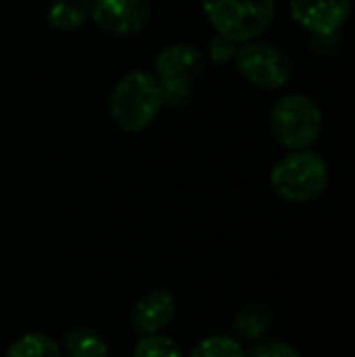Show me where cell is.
Here are the masks:
<instances>
[{
    "label": "cell",
    "mask_w": 355,
    "mask_h": 357,
    "mask_svg": "<svg viewBox=\"0 0 355 357\" xmlns=\"http://www.w3.org/2000/svg\"><path fill=\"white\" fill-rule=\"evenodd\" d=\"M234 61L241 75L262 90H280L293 77V63L289 54L272 42H243L236 48Z\"/></svg>",
    "instance_id": "5b68a950"
},
{
    "label": "cell",
    "mask_w": 355,
    "mask_h": 357,
    "mask_svg": "<svg viewBox=\"0 0 355 357\" xmlns=\"http://www.w3.org/2000/svg\"><path fill=\"white\" fill-rule=\"evenodd\" d=\"M188 357H245V349L234 337L213 335L199 341Z\"/></svg>",
    "instance_id": "5bb4252c"
},
{
    "label": "cell",
    "mask_w": 355,
    "mask_h": 357,
    "mask_svg": "<svg viewBox=\"0 0 355 357\" xmlns=\"http://www.w3.org/2000/svg\"><path fill=\"white\" fill-rule=\"evenodd\" d=\"M274 324V312L266 303H253L243 307L234 318V333L245 341H259Z\"/></svg>",
    "instance_id": "7c38bea8"
},
{
    "label": "cell",
    "mask_w": 355,
    "mask_h": 357,
    "mask_svg": "<svg viewBox=\"0 0 355 357\" xmlns=\"http://www.w3.org/2000/svg\"><path fill=\"white\" fill-rule=\"evenodd\" d=\"M203 10L213 29L236 42L257 40L274 21V0H203Z\"/></svg>",
    "instance_id": "3957f363"
},
{
    "label": "cell",
    "mask_w": 355,
    "mask_h": 357,
    "mask_svg": "<svg viewBox=\"0 0 355 357\" xmlns=\"http://www.w3.org/2000/svg\"><path fill=\"white\" fill-rule=\"evenodd\" d=\"M236 48H239L236 42H232V40H228V38H224V36L218 33L209 42V56L213 59V63L226 65V63H230L236 56Z\"/></svg>",
    "instance_id": "e0dca14e"
},
{
    "label": "cell",
    "mask_w": 355,
    "mask_h": 357,
    "mask_svg": "<svg viewBox=\"0 0 355 357\" xmlns=\"http://www.w3.org/2000/svg\"><path fill=\"white\" fill-rule=\"evenodd\" d=\"M205 71V54L197 44L176 42L155 56V75L165 86H190Z\"/></svg>",
    "instance_id": "52a82bcc"
},
{
    "label": "cell",
    "mask_w": 355,
    "mask_h": 357,
    "mask_svg": "<svg viewBox=\"0 0 355 357\" xmlns=\"http://www.w3.org/2000/svg\"><path fill=\"white\" fill-rule=\"evenodd\" d=\"M92 15V0H52L48 23L56 31H77Z\"/></svg>",
    "instance_id": "8fae6325"
},
{
    "label": "cell",
    "mask_w": 355,
    "mask_h": 357,
    "mask_svg": "<svg viewBox=\"0 0 355 357\" xmlns=\"http://www.w3.org/2000/svg\"><path fill=\"white\" fill-rule=\"evenodd\" d=\"M165 105L163 86L155 73L132 71L111 90L109 113L113 123L130 134L146 130Z\"/></svg>",
    "instance_id": "6da1fadb"
},
{
    "label": "cell",
    "mask_w": 355,
    "mask_h": 357,
    "mask_svg": "<svg viewBox=\"0 0 355 357\" xmlns=\"http://www.w3.org/2000/svg\"><path fill=\"white\" fill-rule=\"evenodd\" d=\"M322 111L305 94H287L270 111V130L289 151L312 149L322 134Z\"/></svg>",
    "instance_id": "277c9868"
},
{
    "label": "cell",
    "mask_w": 355,
    "mask_h": 357,
    "mask_svg": "<svg viewBox=\"0 0 355 357\" xmlns=\"http://www.w3.org/2000/svg\"><path fill=\"white\" fill-rule=\"evenodd\" d=\"M63 357H107L109 345L105 337L90 326H73L63 335Z\"/></svg>",
    "instance_id": "30bf717a"
},
{
    "label": "cell",
    "mask_w": 355,
    "mask_h": 357,
    "mask_svg": "<svg viewBox=\"0 0 355 357\" xmlns=\"http://www.w3.org/2000/svg\"><path fill=\"white\" fill-rule=\"evenodd\" d=\"M134 357H184V354L174 339L163 335H149L138 341Z\"/></svg>",
    "instance_id": "9a60e30c"
},
{
    "label": "cell",
    "mask_w": 355,
    "mask_h": 357,
    "mask_svg": "<svg viewBox=\"0 0 355 357\" xmlns=\"http://www.w3.org/2000/svg\"><path fill=\"white\" fill-rule=\"evenodd\" d=\"M245 357H301L299 351L287 343V341H259L249 351H245Z\"/></svg>",
    "instance_id": "2e32d148"
},
{
    "label": "cell",
    "mask_w": 355,
    "mask_h": 357,
    "mask_svg": "<svg viewBox=\"0 0 355 357\" xmlns=\"http://www.w3.org/2000/svg\"><path fill=\"white\" fill-rule=\"evenodd\" d=\"M90 19L113 38L138 36L151 19L149 0H92Z\"/></svg>",
    "instance_id": "8992f818"
},
{
    "label": "cell",
    "mask_w": 355,
    "mask_h": 357,
    "mask_svg": "<svg viewBox=\"0 0 355 357\" xmlns=\"http://www.w3.org/2000/svg\"><path fill=\"white\" fill-rule=\"evenodd\" d=\"M4 357H63L61 345L42 333H27L15 339Z\"/></svg>",
    "instance_id": "4fadbf2b"
},
{
    "label": "cell",
    "mask_w": 355,
    "mask_h": 357,
    "mask_svg": "<svg viewBox=\"0 0 355 357\" xmlns=\"http://www.w3.org/2000/svg\"><path fill=\"white\" fill-rule=\"evenodd\" d=\"M354 0H291V17L318 36L337 33L349 19Z\"/></svg>",
    "instance_id": "ba28073f"
},
{
    "label": "cell",
    "mask_w": 355,
    "mask_h": 357,
    "mask_svg": "<svg viewBox=\"0 0 355 357\" xmlns=\"http://www.w3.org/2000/svg\"><path fill=\"white\" fill-rule=\"evenodd\" d=\"M272 190L287 203H310L328 186V165L316 151H291L270 174Z\"/></svg>",
    "instance_id": "7a4b0ae2"
},
{
    "label": "cell",
    "mask_w": 355,
    "mask_h": 357,
    "mask_svg": "<svg viewBox=\"0 0 355 357\" xmlns=\"http://www.w3.org/2000/svg\"><path fill=\"white\" fill-rule=\"evenodd\" d=\"M176 316V299L167 289H155L144 293L132 312V326L138 335H159L172 324Z\"/></svg>",
    "instance_id": "9c48e42d"
}]
</instances>
